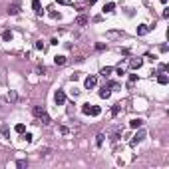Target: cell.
<instances>
[{"label": "cell", "mask_w": 169, "mask_h": 169, "mask_svg": "<svg viewBox=\"0 0 169 169\" xmlns=\"http://www.w3.org/2000/svg\"><path fill=\"white\" fill-rule=\"evenodd\" d=\"M129 126L133 127V129H137V127L143 126V120H141V118H135V120H131V122H129Z\"/></svg>", "instance_id": "obj_9"}, {"label": "cell", "mask_w": 169, "mask_h": 169, "mask_svg": "<svg viewBox=\"0 0 169 169\" xmlns=\"http://www.w3.org/2000/svg\"><path fill=\"white\" fill-rule=\"evenodd\" d=\"M161 2H163V4H165V2H167V0H161Z\"/></svg>", "instance_id": "obj_34"}, {"label": "cell", "mask_w": 169, "mask_h": 169, "mask_svg": "<svg viewBox=\"0 0 169 169\" xmlns=\"http://www.w3.org/2000/svg\"><path fill=\"white\" fill-rule=\"evenodd\" d=\"M157 82H159L161 86H165V84H169V78L165 76V74H159V76H157Z\"/></svg>", "instance_id": "obj_14"}, {"label": "cell", "mask_w": 169, "mask_h": 169, "mask_svg": "<svg viewBox=\"0 0 169 169\" xmlns=\"http://www.w3.org/2000/svg\"><path fill=\"white\" fill-rule=\"evenodd\" d=\"M2 40H4V42H10V40H12V32H10V30H4V32H2Z\"/></svg>", "instance_id": "obj_15"}, {"label": "cell", "mask_w": 169, "mask_h": 169, "mask_svg": "<svg viewBox=\"0 0 169 169\" xmlns=\"http://www.w3.org/2000/svg\"><path fill=\"white\" fill-rule=\"evenodd\" d=\"M108 36L110 38H118V36H122V32H108Z\"/></svg>", "instance_id": "obj_25"}, {"label": "cell", "mask_w": 169, "mask_h": 169, "mask_svg": "<svg viewBox=\"0 0 169 169\" xmlns=\"http://www.w3.org/2000/svg\"><path fill=\"white\" fill-rule=\"evenodd\" d=\"M16 98H18V96H16L14 92H10V94H8V100H10V102H16Z\"/></svg>", "instance_id": "obj_26"}, {"label": "cell", "mask_w": 169, "mask_h": 169, "mask_svg": "<svg viewBox=\"0 0 169 169\" xmlns=\"http://www.w3.org/2000/svg\"><path fill=\"white\" fill-rule=\"evenodd\" d=\"M94 2H98V0H90V4H94Z\"/></svg>", "instance_id": "obj_33"}, {"label": "cell", "mask_w": 169, "mask_h": 169, "mask_svg": "<svg viewBox=\"0 0 169 169\" xmlns=\"http://www.w3.org/2000/svg\"><path fill=\"white\" fill-rule=\"evenodd\" d=\"M96 84H98V78H96V76H88V78H86V82H84V86L88 88V90L96 88Z\"/></svg>", "instance_id": "obj_4"}, {"label": "cell", "mask_w": 169, "mask_h": 169, "mask_svg": "<svg viewBox=\"0 0 169 169\" xmlns=\"http://www.w3.org/2000/svg\"><path fill=\"white\" fill-rule=\"evenodd\" d=\"M143 137H145V131H143V129H141V131H137V133L133 135V139H131V145H135V143L143 141Z\"/></svg>", "instance_id": "obj_5"}, {"label": "cell", "mask_w": 169, "mask_h": 169, "mask_svg": "<svg viewBox=\"0 0 169 169\" xmlns=\"http://www.w3.org/2000/svg\"><path fill=\"white\" fill-rule=\"evenodd\" d=\"M18 12H20V2L16 0L12 6H8V14H12V16H14V14H18Z\"/></svg>", "instance_id": "obj_6"}, {"label": "cell", "mask_w": 169, "mask_h": 169, "mask_svg": "<svg viewBox=\"0 0 169 169\" xmlns=\"http://www.w3.org/2000/svg\"><path fill=\"white\" fill-rule=\"evenodd\" d=\"M76 24H78V26H86V24H88V16L80 14V16L76 18Z\"/></svg>", "instance_id": "obj_10"}, {"label": "cell", "mask_w": 169, "mask_h": 169, "mask_svg": "<svg viewBox=\"0 0 169 169\" xmlns=\"http://www.w3.org/2000/svg\"><path fill=\"white\" fill-rule=\"evenodd\" d=\"M104 137H106L104 133H98V135H96V145H98V147H100V145L104 143Z\"/></svg>", "instance_id": "obj_19"}, {"label": "cell", "mask_w": 169, "mask_h": 169, "mask_svg": "<svg viewBox=\"0 0 169 169\" xmlns=\"http://www.w3.org/2000/svg\"><path fill=\"white\" fill-rule=\"evenodd\" d=\"M135 82H137V74H131V76H129V82H127V84H129V86H133Z\"/></svg>", "instance_id": "obj_23"}, {"label": "cell", "mask_w": 169, "mask_h": 169, "mask_svg": "<svg viewBox=\"0 0 169 169\" xmlns=\"http://www.w3.org/2000/svg\"><path fill=\"white\" fill-rule=\"evenodd\" d=\"M24 139H26V141L30 143V141H32V133H26V135H24Z\"/></svg>", "instance_id": "obj_32"}, {"label": "cell", "mask_w": 169, "mask_h": 169, "mask_svg": "<svg viewBox=\"0 0 169 169\" xmlns=\"http://www.w3.org/2000/svg\"><path fill=\"white\" fill-rule=\"evenodd\" d=\"M141 64H143V60H141V58H133V60L129 62V66H131L133 70H139V68H141Z\"/></svg>", "instance_id": "obj_8"}, {"label": "cell", "mask_w": 169, "mask_h": 169, "mask_svg": "<svg viewBox=\"0 0 169 169\" xmlns=\"http://www.w3.org/2000/svg\"><path fill=\"white\" fill-rule=\"evenodd\" d=\"M70 94H72V98H78V96H80V90H76V88H74Z\"/></svg>", "instance_id": "obj_27"}, {"label": "cell", "mask_w": 169, "mask_h": 169, "mask_svg": "<svg viewBox=\"0 0 169 169\" xmlns=\"http://www.w3.org/2000/svg\"><path fill=\"white\" fill-rule=\"evenodd\" d=\"M26 165H28L26 159H18V161H16V167H26Z\"/></svg>", "instance_id": "obj_22"}, {"label": "cell", "mask_w": 169, "mask_h": 169, "mask_svg": "<svg viewBox=\"0 0 169 169\" xmlns=\"http://www.w3.org/2000/svg\"><path fill=\"white\" fill-rule=\"evenodd\" d=\"M32 112H34V116H36L40 122H42V126H50V122H52V120H50V116L46 114V110H44L42 106H36Z\"/></svg>", "instance_id": "obj_1"}, {"label": "cell", "mask_w": 169, "mask_h": 169, "mask_svg": "<svg viewBox=\"0 0 169 169\" xmlns=\"http://www.w3.org/2000/svg\"><path fill=\"white\" fill-rule=\"evenodd\" d=\"M151 30V26H147V24H141V26H137V36H143V34H147Z\"/></svg>", "instance_id": "obj_7"}, {"label": "cell", "mask_w": 169, "mask_h": 169, "mask_svg": "<svg viewBox=\"0 0 169 169\" xmlns=\"http://www.w3.org/2000/svg\"><path fill=\"white\" fill-rule=\"evenodd\" d=\"M0 131H2V135H4V137H10V127L6 126V124L0 127Z\"/></svg>", "instance_id": "obj_18"}, {"label": "cell", "mask_w": 169, "mask_h": 169, "mask_svg": "<svg viewBox=\"0 0 169 169\" xmlns=\"http://www.w3.org/2000/svg\"><path fill=\"white\" fill-rule=\"evenodd\" d=\"M114 10H116V4H114V2H108V4L104 6V12H114Z\"/></svg>", "instance_id": "obj_17"}, {"label": "cell", "mask_w": 169, "mask_h": 169, "mask_svg": "<svg viewBox=\"0 0 169 169\" xmlns=\"http://www.w3.org/2000/svg\"><path fill=\"white\" fill-rule=\"evenodd\" d=\"M14 129H16V133H24V131H26V126H24V124H16Z\"/></svg>", "instance_id": "obj_20"}, {"label": "cell", "mask_w": 169, "mask_h": 169, "mask_svg": "<svg viewBox=\"0 0 169 169\" xmlns=\"http://www.w3.org/2000/svg\"><path fill=\"white\" fill-rule=\"evenodd\" d=\"M54 64H56V66H64V64H66V56H56V58H54Z\"/></svg>", "instance_id": "obj_13"}, {"label": "cell", "mask_w": 169, "mask_h": 169, "mask_svg": "<svg viewBox=\"0 0 169 169\" xmlns=\"http://www.w3.org/2000/svg\"><path fill=\"white\" fill-rule=\"evenodd\" d=\"M32 8L36 10V14H42V6H40V0H32Z\"/></svg>", "instance_id": "obj_12"}, {"label": "cell", "mask_w": 169, "mask_h": 169, "mask_svg": "<svg viewBox=\"0 0 169 169\" xmlns=\"http://www.w3.org/2000/svg\"><path fill=\"white\" fill-rule=\"evenodd\" d=\"M36 50H44V42L40 40V42H36Z\"/></svg>", "instance_id": "obj_30"}, {"label": "cell", "mask_w": 169, "mask_h": 169, "mask_svg": "<svg viewBox=\"0 0 169 169\" xmlns=\"http://www.w3.org/2000/svg\"><path fill=\"white\" fill-rule=\"evenodd\" d=\"M82 112H84L86 116H100V114H102V108H100V106H90V104H86L84 108H82Z\"/></svg>", "instance_id": "obj_2"}, {"label": "cell", "mask_w": 169, "mask_h": 169, "mask_svg": "<svg viewBox=\"0 0 169 169\" xmlns=\"http://www.w3.org/2000/svg\"><path fill=\"white\" fill-rule=\"evenodd\" d=\"M60 133H62V135H68V133H70V129H68L66 126H62V127H60Z\"/></svg>", "instance_id": "obj_24"}, {"label": "cell", "mask_w": 169, "mask_h": 169, "mask_svg": "<svg viewBox=\"0 0 169 169\" xmlns=\"http://www.w3.org/2000/svg\"><path fill=\"white\" fill-rule=\"evenodd\" d=\"M54 100H56V104H58V106H62V104L66 102V94H64V90H58V92H56V96H54Z\"/></svg>", "instance_id": "obj_3"}, {"label": "cell", "mask_w": 169, "mask_h": 169, "mask_svg": "<svg viewBox=\"0 0 169 169\" xmlns=\"http://www.w3.org/2000/svg\"><path fill=\"white\" fill-rule=\"evenodd\" d=\"M56 2H58V4H66V6H70V4H72L70 0H56Z\"/></svg>", "instance_id": "obj_29"}, {"label": "cell", "mask_w": 169, "mask_h": 169, "mask_svg": "<svg viewBox=\"0 0 169 169\" xmlns=\"http://www.w3.org/2000/svg\"><path fill=\"white\" fill-rule=\"evenodd\" d=\"M100 74H102L104 78H110V76H112V68H110V66H106V68H102V72H100Z\"/></svg>", "instance_id": "obj_16"}, {"label": "cell", "mask_w": 169, "mask_h": 169, "mask_svg": "<svg viewBox=\"0 0 169 169\" xmlns=\"http://www.w3.org/2000/svg\"><path fill=\"white\" fill-rule=\"evenodd\" d=\"M96 50H100V52L106 50V44H96Z\"/></svg>", "instance_id": "obj_28"}, {"label": "cell", "mask_w": 169, "mask_h": 169, "mask_svg": "<svg viewBox=\"0 0 169 169\" xmlns=\"http://www.w3.org/2000/svg\"><path fill=\"white\" fill-rule=\"evenodd\" d=\"M48 153H50V149H48V147H44V149H40V155H48Z\"/></svg>", "instance_id": "obj_31"}, {"label": "cell", "mask_w": 169, "mask_h": 169, "mask_svg": "<svg viewBox=\"0 0 169 169\" xmlns=\"http://www.w3.org/2000/svg\"><path fill=\"white\" fill-rule=\"evenodd\" d=\"M120 110H122V106H120V104H116V106L112 108V116H118V114H120Z\"/></svg>", "instance_id": "obj_21"}, {"label": "cell", "mask_w": 169, "mask_h": 169, "mask_svg": "<svg viewBox=\"0 0 169 169\" xmlns=\"http://www.w3.org/2000/svg\"><path fill=\"white\" fill-rule=\"evenodd\" d=\"M112 96V90H108V88H102L100 90V98H104V100H108Z\"/></svg>", "instance_id": "obj_11"}]
</instances>
